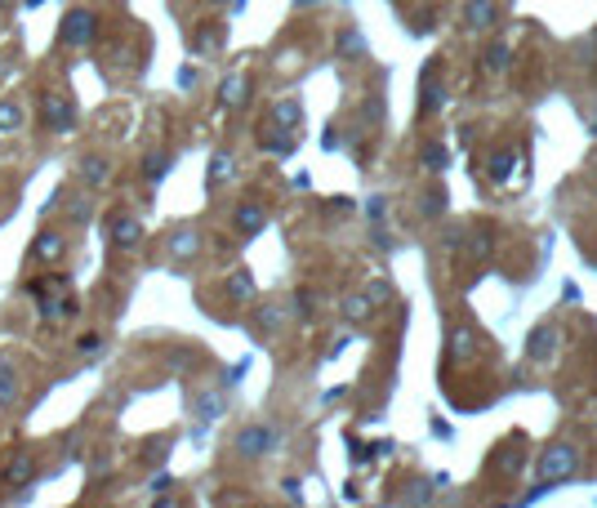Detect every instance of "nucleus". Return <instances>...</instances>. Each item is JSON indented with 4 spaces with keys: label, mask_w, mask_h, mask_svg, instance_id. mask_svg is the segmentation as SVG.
Wrapping results in <instances>:
<instances>
[{
    "label": "nucleus",
    "mask_w": 597,
    "mask_h": 508,
    "mask_svg": "<svg viewBox=\"0 0 597 508\" xmlns=\"http://www.w3.org/2000/svg\"><path fill=\"white\" fill-rule=\"evenodd\" d=\"M272 126L294 129V134H299V126H303V108H299V99H277V103H272Z\"/></svg>",
    "instance_id": "6ab92c4d"
},
{
    "label": "nucleus",
    "mask_w": 597,
    "mask_h": 508,
    "mask_svg": "<svg viewBox=\"0 0 597 508\" xmlns=\"http://www.w3.org/2000/svg\"><path fill=\"white\" fill-rule=\"evenodd\" d=\"M165 250L174 254L179 263H188V258H197V254H201V232H197L192 223L170 228V232H165Z\"/></svg>",
    "instance_id": "9b49d317"
},
{
    "label": "nucleus",
    "mask_w": 597,
    "mask_h": 508,
    "mask_svg": "<svg viewBox=\"0 0 597 508\" xmlns=\"http://www.w3.org/2000/svg\"><path fill=\"white\" fill-rule=\"evenodd\" d=\"M67 285H72L67 272H40V276H27V281H22V294H27V299H45V294L67 290Z\"/></svg>",
    "instance_id": "4468645a"
},
{
    "label": "nucleus",
    "mask_w": 597,
    "mask_h": 508,
    "mask_svg": "<svg viewBox=\"0 0 597 508\" xmlns=\"http://www.w3.org/2000/svg\"><path fill=\"white\" fill-rule=\"evenodd\" d=\"M575 469H580V451H575L571 442H557V446H549V451L540 455V477H544V482H566Z\"/></svg>",
    "instance_id": "6e6552de"
},
{
    "label": "nucleus",
    "mask_w": 597,
    "mask_h": 508,
    "mask_svg": "<svg viewBox=\"0 0 597 508\" xmlns=\"http://www.w3.org/2000/svg\"><path fill=\"white\" fill-rule=\"evenodd\" d=\"M361 49H365V45H361L357 31H344V36H339V54H344V58H357Z\"/></svg>",
    "instance_id": "7c9ffc66"
},
{
    "label": "nucleus",
    "mask_w": 597,
    "mask_h": 508,
    "mask_svg": "<svg viewBox=\"0 0 597 508\" xmlns=\"http://www.w3.org/2000/svg\"><path fill=\"white\" fill-rule=\"evenodd\" d=\"M13 4H22V0H0V9H13Z\"/></svg>",
    "instance_id": "a19ab883"
},
{
    "label": "nucleus",
    "mask_w": 597,
    "mask_h": 508,
    "mask_svg": "<svg viewBox=\"0 0 597 508\" xmlns=\"http://www.w3.org/2000/svg\"><path fill=\"white\" fill-rule=\"evenodd\" d=\"M250 90H254V81L245 76V72H233L224 85H219V103L233 112V108H245V99H250Z\"/></svg>",
    "instance_id": "dca6fc26"
},
{
    "label": "nucleus",
    "mask_w": 597,
    "mask_h": 508,
    "mask_svg": "<svg viewBox=\"0 0 597 508\" xmlns=\"http://www.w3.org/2000/svg\"><path fill=\"white\" fill-rule=\"evenodd\" d=\"M22 4H45V0H22Z\"/></svg>",
    "instance_id": "79ce46f5"
},
{
    "label": "nucleus",
    "mask_w": 597,
    "mask_h": 508,
    "mask_svg": "<svg viewBox=\"0 0 597 508\" xmlns=\"http://www.w3.org/2000/svg\"><path fill=\"white\" fill-rule=\"evenodd\" d=\"M170 486H174V477H170V473H161V477H152V495H165Z\"/></svg>",
    "instance_id": "e433bc0d"
},
{
    "label": "nucleus",
    "mask_w": 597,
    "mask_h": 508,
    "mask_svg": "<svg viewBox=\"0 0 597 508\" xmlns=\"http://www.w3.org/2000/svg\"><path fill=\"white\" fill-rule=\"evenodd\" d=\"M419 161H424V170H428V174H437V170H446V161H451V156H446V147L433 138V143H424V156H419Z\"/></svg>",
    "instance_id": "cd10ccee"
},
{
    "label": "nucleus",
    "mask_w": 597,
    "mask_h": 508,
    "mask_svg": "<svg viewBox=\"0 0 597 508\" xmlns=\"http://www.w3.org/2000/svg\"><path fill=\"white\" fill-rule=\"evenodd\" d=\"M170 165H174V152H170V147L143 152V161H138V179H143V183H161V179L170 174Z\"/></svg>",
    "instance_id": "ddd939ff"
},
{
    "label": "nucleus",
    "mask_w": 597,
    "mask_h": 508,
    "mask_svg": "<svg viewBox=\"0 0 597 508\" xmlns=\"http://www.w3.org/2000/svg\"><path fill=\"white\" fill-rule=\"evenodd\" d=\"M593 134H597V121H593Z\"/></svg>",
    "instance_id": "a18cd8bd"
},
{
    "label": "nucleus",
    "mask_w": 597,
    "mask_h": 508,
    "mask_svg": "<svg viewBox=\"0 0 597 508\" xmlns=\"http://www.w3.org/2000/svg\"><path fill=\"white\" fill-rule=\"evenodd\" d=\"M442 103H446V90H437V67L428 63V67H424V103H419V112L433 117Z\"/></svg>",
    "instance_id": "aec40b11"
},
{
    "label": "nucleus",
    "mask_w": 597,
    "mask_h": 508,
    "mask_svg": "<svg viewBox=\"0 0 597 508\" xmlns=\"http://www.w3.org/2000/svg\"><path fill=\"white\" fill-rule=\"evenodd\" d=\"M233 174H237V161H233V152H215V156H210V170H206V188H210V192H219V188H224Z\"/></svg>",
    "instance_id": "a211bd4d"
},
{
    "label": "nucleus",
    "mask_w": 597,
    "mask_h": 508,
    "mask_svg": "<svg viewBox=\"0 0 597 508\" xmlns=\"http://www.w3.org/2000/svg\"><path fill=\"white\" fill-rule=\"evenodd\" d=\"M143 237H147V228H143V219L129 215V210H112V215L103 219V241H108V250L112 254L138 250Z\"/></svg>",
    "instance_id": "20e7f679"
},
{
    "label": "nucleus",
    "mask_w": 597,
    "mask_h": 508,
    "mask_svg": "<svg viewBox=\"0 0 597 508\" xmlns=\"http://www.w3.org/2000/svg\"><path fill=\"white\" fill-rule=\"evenodd\" d=\"M103 473H112V455H103V451H99V455L90 460V482H99Z\"/></svg>",
    "instance_id": "473e14b6"
},
{
    "label": "nucleus",
    "mask_w": 597,
    "mask_h": 508,
    "mask_svg": "<svg viewBox=\"0 0 597 508\" xmlns=\"http://www.w3.org/2000/svg\"><path fill=\"white\" fill-rule=\"evenodd\" d=\"M495 464H499V469H517V464H522V455H517V451H508V446H504V455H499V460H495Z\"/></svg>",
    "instance_id": "c9c22d12"
},
{
    "label": "nucleus",
    "mask_w": 597,
    "mask_h": 508,
    "mask_svg": "<svg viewBox=\"0 0 597 508\" xmlns=\"http://www.w3.org/2000/svg\"><path fill=\"white\" fill-rule=\"evenodd\" d=\"M442 210H446V192H437V188H433V192L424 197V215H428V219H437Z\"/></svg>",
    "instance_id": "2f4dec72"
},
{
    "label": "nucleus",
    "mask_w": 597,
    "mask_h": 508,
    "mask_svg": "<svg viewBox=\"0 0 597 508\" xmlns=\"http://www.w3.org/2000/svg\"><path fill=\"white\" fill-rule=\"evenodd\" d=\"M18 397H22V380H18V366H13V357H4V353H0V410L18 406Z\"/></svg>",
    "instance_id": "2eb2a0df"
},
{
    "label": "nucleus",
    "mask_w": 597,
    "mask_h": 508,
    "mask_svg": "<svg viewBox=\"0 0 597 508\" xmlns=\"http://www.w3.org/2000/svg\"><path fill=\"white\" fill-rule=\"evenodd\" d=\"M224 410H228V401H224V392H201V397H197V415H201L206 424H210V419H219Z\"/></svg>",
    "instance_id": "bb28decb"
},
{
    "label": "nucleus",
    "mask_w": 597,
    "mask_h": 508,
    "mask_svg": "<svg viewBox=\"0 0 597 508\" xmlns=\"http://www.w3.org/2000/svg\"><path fill=\"white\" fill-rule=\"evenodd\" d=\"M294 143H299V134H294V129H281V126H272V121L259 129V147H268V152H277V156L294 152Z\"/></svg>",
    "instance_id": "f3484780"
},
{
    "label": "nucleus",
    "mask_w": 597,
    "mask_h": 508,
    "mask_svg": "<svg viewBox=\"0 0 597 508\" xmlns=\"http://www.w3.org/2000/svg\"><path fill=\"white\" fill-rule=\"evenodd\" d=\"M365 303H370V299H361V294H353V299H348V303H344V317H348V321H361V317H365V312H370V308H365Z\"/></svg>",
    "instance_id": "72a5a7b5"
},
{
    "label": "nucleus",
    "mask_w": 597,
    "mask_h": 508,
    "mask_svg": "<svg viewBox=\"0 0 597 508\" xmlns=\"http://www.w3.org/2000/svg\"><path fill=\"white\" fill-rule=\"evenodd\" d=\"M210 4H228V0H210Z\"/></svg>",
    "instance_id": "c03bdc74"
},
{
    "label": "nucleus",
    "mask_w": 597,
    "mask_h": 508,
    "mask_svg": "<svg viewBox=\"0 0 597 508\" xmlns=\"http://www.w3.org/2000/svg\"><path fill=\"white\" fill-rule=\"evenodd\" d=\"M553 339H557V330H553V326L531 330V362H544V357L553 353Z\"/></svg>",
    "instance_id": "b1692460"
},
{
    "label": "nucleus",
    "mask_w": 597,
    "mask_h": 508,
    "mask_svg": "<svg viewBox=\"0 0 597 508\" xmlns=\"http://www.w3.org/2000/svg\"><path fill=\"white\" fill-rule=\"evenodd\" d=\"M495 18H499L495 0H469V27H495Z\"/></svg>",
    "instance_id": "393cba45"
},
{
    "label": "nucleus",
    "mask_w": 597,
    "mask_h": 508,
    "mask_svg": "<svg viewBox=\"0 0 597 508\" xmlns=\"http://www.w3.org/2000/svg\"><path fill=\"white\" fill-rule=\"evenodd\" d=\"M99 31H103L99 13L85 9V4H76V9H67V13L58 18V36H54V45H58V49H90V45L99 40Z\"/></svg>",
    "instance_id": "f03ea898"
},
{
    "label": "nucleus",
    "mask_w": 597,
    "mask_h": 508,
    "mask_svg": "<svg viewBox=\"0 0 597 508\" xmlns=\"http://www.w3.org/2000/svg\"><path fill=\"white\" fill-rule=\"evenodd\" d=\"M365 215H370V219H383V197H370V206H365Z\"/></svg>",
    "instance_id": "58836bf2"
},
{
    "label": "nucleus",
    "mask_w": 597,
    "mask_h": 508,
    "mask_svg": "<svg viewBox=\"0 0 597 508\" xmlns=\"http://www.w3.org/2000/svg\"><path fill=\"white\" fill-rule=\"evenodd\" d=\"M228 294L245 303V299H254V276H250V267H237V272H228Z\"/></svg>",
    "instance_id": "4be33fe9"
},
{
    "label": "nucleus",
    "mask_w": 597,
    "mask_h": 508,
    "mask_svg": "<svg viewBox=\"0 0 597 508\" xmlns=\"http://www.w3.org/2000/svg\"><path fill=\"white\" fill-rule=\"evenodd\" d=\"M508 54H513V49H508L504 40L490 45V49H486V72H504V67H508Z\"/></svg>",
    "instance_id": "c756f323"
},
{
    "label": "nucleus",
    "mask_w": 597,
    "mask_h": 508,
    "mask_svg": "<svg viewBox=\"0 0 597 508\" xmlns=\"http://www.w3.org/2000/svg\"><path fill=\"white\" fill-rule=\"evenodd\" d=\"M294 312L299 317H312V294H294Z\"/></svg>",
    "instance_id": "f704fd0d"
},
{
    "label": "nucleus",
    "mask_w": 597,
    "mask_h": 508,
    "mask_svg": "<svg viewBox=\"0 0 597 508\" xmlns=\"http://www.w3.org/2000/svg\"><path fill=\"white\" fill-rule=\"evenodd\" d=\"M0 76H4V54H0Z\"/></svg>",
    "instance_id": "37998d69"
},
{
    "label": "nucleus",
    "mask_w": 597,
    "mask_h": 508,
    "mask_svg": "<svg viewBox=\"0 0 597 508\" xmlns=\"http://www.w3.org/2000/svg\"><path fill=\"white\" fill-rule=\"evenodd\" d=\"M277 321H281V317H277V312H272V308H268V312H263V317H259V326H263V330H277Z\"/></svg>",
    "instance_id": "ea45409f"
},
{
    "label": "nucleus",
    "mask_w": 597,
    "mask_h": 508,
    "mask_svg": "<svg viewBox=\"0 0 597 508\" xmlns=\"http://www.w3.org/2000/svg\"><path fill=\"white\" fill-rule=\"evenodd\" d=\"M513 165H517V156H513L508 147H499V152L490 156V170H486V174H490L495 183H508V179H513Z\"/></svg>",
    "instance_id": "5701e85b"
},
{
    "label": "nucleus",
    "mask_w": 597,
    "mask_h": 508,
    "mask_svg": "<svg viewBox=\"0 0 597 508\" xmlns=\"http://www.w3.org/2000/svg\"><path fill=\"white\" fill-rule=\"evenodd\" d=\"M76 174H81V183H85L90 192H108L117 170H112V156H108V152H85L81 165H76Z\"/></svg>",
    "instance_id": "1a4fd4ad"
},
{
    "label": "nucleus",
    "mask_w": 597,
    "mask_h": 508,
    "mask_svg": "<svg viewBox=\"0 0 597 508\" xmlns=\"http://www.w3.org/2000/svg\"><path fill=\"white\" fill-rule=\"evenodd\" d=\"M36 473H40V455H36V446H13L9 460L0 464V491H4V495H9V491H22V486L36 482Z\"/></svg>",
    "instance_id": "39448f33"
},
{
    "label": "nucleus",
    "mask_w": 597,
    "mask_h": 508,
    "mask_svg": "<svg viewBox=\"0 0 597 508\" xmlns=\"http://www.w3.org/2000/svg\"><path fill=\"white\" fill-rule=\"evenodd\" d=\"M36 126L45 129L49 138L76 134V126H81V108H76V94H72V90H58V85L40 90V94H36Z\"/></svg>",
    "instance_id": "f257e3e1"
},
{
    "label": "nucleus",
    "mask_w": 597,
    "mask_h": 508,
    "mask_svg": "<svg viewBox=\"0 0 597 508\" xmlns=\"http://www.w3.org/2000/svg\"><path fill=\"white\" fill-rule=\"evenodd\" d=\"M219 45H224V22H201L197 36H192V49H197V54H210V49H219Z\"/></svg>",
    "instance_id": "412c9836"
},
{
    "label": "nucleus",
    "mask_w": 597,
    "mask_h": 508,
    "mask_svg": "<svg viewBox=\"0 0 597 508\" xmlns=\"http://www.w3.org/2000/svg\"><path fill=\"white\" fill-rule=\"evenodd\" d=\"M233 446H237V455H245V460H263V455H272L281 446V433H277V424H245Z\"/></svg>",
    "instance_id": "0eeeda50"
},
{
    "label": "nucleus",
    "mask_w": 597,
    "mask_h": 508,
    "mask_svg": "<svg viewBox=\"0 0 597 508\" xmlns=\"http://www.w3.org/2000/svg\"><path fill=\"white\" fill-rule=\"evenodd\" d=\"M22 129H27V103H22L18 94H4V99H0V138L22 134Z\"/></svg>",
    "instance_id": "f8f14e48"
},
{
    "label": "nucleus",
    "mask_w": 597,
    "mask_h": 508,
    "mask_svg": "<svg viewBox=\"0 0 597 508\" xmlns=\"http://www.w3.org/2000/svg\"><path fill=\"white\" fill-rule=\"evenodd\" d=\"M94 219V201L90 197H72V206H67V228H85Z\"/></svg>",
    "instance_id": "a878e982"
},
{
    "label": "nucleus",
    "mask_w": 597,
    "mask_h": 508,
    "mask_svg": "<svg viewBox=\"0 0 597 508\" xmlns=\"http://www.w3.org/2000/svg\"><path fill=\"white\" fill-rule=\"evenodd\" d=\"M76 317H81V299H76L72 285H67V290H54V294H45V299H36V321H40L45 330L67 326V321H76Z\"/></svg>",
    "instance_id": "423d86ee"
},
{
    "label": "nucleus",
    "mask_w": 597,
    "mask_h": 508,
    "mask_svg": "<svg viewBox=\"0 0 597 508\" xmlns=\"http://www.w3.org/2000/svg\"><path fill=\"white\" fill-rule=\"evenodd\" d=\"M469 344H473V339H469V330H460V335H455V348H451V353H455V357H464V353H469Z\"/></svg>",
    "instance_id": "4c0bfd02"
},
{
    "label": "nucleus",
    "mask_w": 597,
    "mask_h": 508,
    "mask_svg": "<svg viewBox=\"0 0 597 508\" xmlns=\"http://www.w3.org/2000/svg\"><path fill=\"white\" fill-rule=\"evenodd\" d=\"M103 348H108V339H103L99 330H90V335H81V339H76V357H99Z\"/></svg>",
    "instance_id": "c85d7f7f"
},
{
    "label": "nucleus",
    "mask_w": 597,
    "mask_h": 508,
    "mask_svg": "<svg viewBox=\"0 0 597 508\" xmlns=\"http://www.w3.org/2000/svg\"><path fill=\"white\" fill-rule=\"evenodd\" d=\"M263 228H268V210H263V201H241L237 210H233V232H237L241 241H254Z\"/></svg>",
    "instance_id": "9d476101"
},
{
    "label": "nucleus",
    "mask_w": 597,
    "mask_h": 508,
    "mask_svg": "<svg viewBox=\"0 0 597 508\" xmlns=\"http://www.w3.org/2000/svg\"><path fill=\"white\" fill-rule=\"evenodd\" d=\"M72 250V228H63V223H45L36 237H31V246H27V263L31 267H54V263H63Z\"/></svg>",
    "instance_id": "7ed1b4c3"
}]
</instances>
